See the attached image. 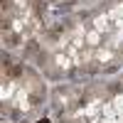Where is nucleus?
<instances>
[{
	"label": "nucleus",
	"instance_id": "f257e3e1",
	"mask_svg": "<svg viewBox=\"0 0 123 123\" xmlns=\"http://www.w3.org/2000/svg\"><path fill=\"white\" fill-rule=\"evenodd\" d=\"M37 7L32 0H3V39L20 44L37 25Z\"/></svg>",
	"mask_w": 123,
	"mask_h": 123
},
{
	"label": "nucleus",
	"instance_id": "f03ea898",
	"mask_svg": "<svg viewBox=\"0 0 123 123\" xmlns=\"http://www.w3.org/2000/svg\"><path fill=\"white\" fill-rule=\"evenodd\" d=\"M37 123H49V121H47V118H44V121H37Z\"/></svg>",
	"mask_w": 123,
	"mask_h": 123
}]
</instances>
